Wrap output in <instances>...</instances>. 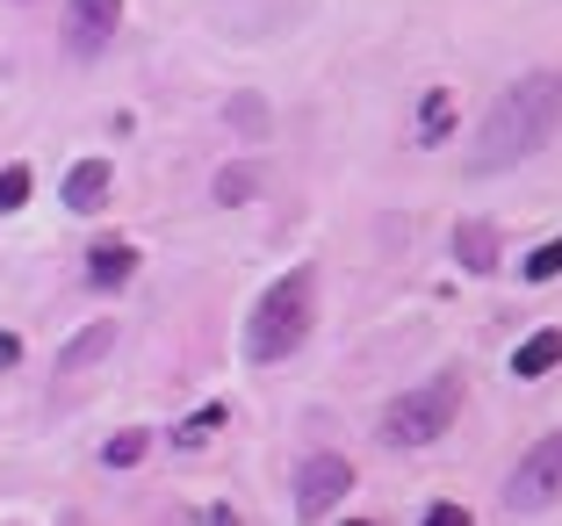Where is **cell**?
Here are the masks:
<instances>
[{"label": "cell", "mask_w": 562, "mask_h": 526, "mask_svg": "<svg viewBox=\"0 0 562 526\" xmlns=\"http://www.w3.org/2000/svg\"><path fill=\"white\" fill-rule=\"evenodd\" d=\"M555 123H562V72H527V80H513L491 109H483L476 145H469V174L491 181V174L527 166L533 152L555 137Z\"/></svg>", "instance_id": "obj_1"}, {"label": "cell", "mask_w": 562, "mask_h": 526, "mask_svg": "<svg viewBox=\"0 0 562 526\" xmlns=\"http://www.w3.org/2000/svg\"><path fill=\"white\" fill-rule=\"evenodd\" d=\"M317 325V267H289V275L252 303V325H246V361H289Z\"/></svg>", "instance_id": "obj_2"}, {"label": "cell", "mask_w": 562, "mask_h": 526, "mask_svg": "<svg viewBox=\"0 0 562 526\" xmlns=\"http://www.w3.org/2000/svg\"><path fill=\"white\" fill-rule=\"evenodd\" d=\"M462 412V376H432L418 390L390 396V412H382V440L390 447H432Z\"/></svg>", "instance_id": "obj_3"}, {"label": "cell", "mask_w": 562, "mask_h": 526, "mask_svg": "<svg viewBox=\"0 0 562 526\" xmlns=\"http://www.w3.org/2000/svg\"><path fill=\"white\" fill-rule=\"evenodd\" d=\"M505 505H513V512L562 505V433H541V440L527 447V461H519L513 483H505Z\"/></svg>", "instance_id": "obj_4"}, {"label": "cell", "mask_w": 562, "mask_h": 526, "mask_svg": "<svg viewBox=\"0 0 562 526\" xmlns=\"http://www.w3.org/2000/svg\"><path fill=\"white\" fill-rule=\"evenodd\" d=\"M347 491H353V461L347 455H311L296 469V519H325Z\"/></svg>", "instance_id": "obj_5"}, {"label": "cell", "mask_w": 562, "mask_h": 526, "mask_svg": "<svg viewBox=\"0 0 562 526\" xmlns=\"http://www.w3.org/2000/svg\"><path fill=\"white\" fill-rule=\"evenodd\" d=\"M116 22H123V0H72V15H66L72 51H101L116 36Z\"/></svg>", "instance_id": "obj_6"}, {"label": "cell", "mask_w": 562, "mask_h": 526, "mask_svg": "<svg viewBox=\"0 0 562 526\" xmlns=\"http://www.w3.org/2000/svg\"><path fill=\"white\" fill-rule=\"evenodd\" d=\"M131 275H137V246L131 238H101V246L87 253V281H94V289H123Z\"/></svg>", "instance_id": "obj_7"}, {"label": "cell", "mask_w": 562, "mask_h": 526, "mask_svg": "<svg viewBox=\"0 0 562 526\" xmlns=\"http://www.w3.org/2000/svg\"><path fill=\"white\" fill-rule=\"evenodd\" d=\"M454 260H462L469 275H497V231L483 224V216H462V224H454Z\"/></svg>", "instance_id": "obj_8"}, {"label": "cell", "mask_w": 562, "mask_h": 526, "mask_svg": "<svg viewBox=\"0 0 562 526\" xmlns=\"http://www.w3.org/2000/svg\"><path fill=\"white\" fill-rule=\"evenodd\" d=\"M109 181H116V174H109V159H80V166L66 174V210L94 216V210H101V195H109Z\"/></svg>", "instance_id": "obj_9"}, {"label": "cell", "mask_w": 562, "mask_h": 526, "mask_svg": "<svg viewBox=\"0 0 562 526\" xmlns=\"http://www.w3.org/2000/svg\"><path fill=\"white\" fill-rule=\"evenodd\" d=\"M555 361H562V325H541L533 339H519V354H513V376H519V382H533V376H548Z\"/></svg>", "instance_id": "obj_10"}, {"label": "cell", "mask_w": 562, "mask_h": 526, "mask_svg": "<svg viewBox=\"0 0 562 526\" xmlns=\"http://www.w3.org/2000/svg\"><path fill=\"white\" fill-rule=\"evenodd\" d=\"M109 346H116V325H109V317H101V325H87L80 339H72L66 354H58V368H66V376H80V368H94L101 354H109Z\"/></svg>", "instance_id": "obj_11"}, {"label": "cell", "mask_w": 562, "mask_h": 526, "mask_svg": "<svg viewBox=\"0 0 562 526\" xmlns=\"http://www.w3.org/2000/svg\"><path fill=\"white\" fill-rule=\"evenodd\" d=\"M447 131H454V94H447V87H426V101H418V145H440Z\"/></svg>", "instance_id": "obj_12"}, {"label": "cell", "mask_w": 562, "mask_h": 526, "mask_svg": "<svg viewBox=\"0 0 562 526\" xmlns=\"http://www.w3.org/2000/svg\"><path fill=\"white\" fill-rule=\"evenodd\" d=\"M246 195H260V166L238 159V166H224V174H216V202H246Z\"/></svg>", "instance_id": "obj_13"}, {"label": "cell", "mask_w": 562, "mask_h": 526, "mask_svg": "<svg viewBox=\"0 0 562 526\" xmlns=\"http://www.w3.org/2000/svg\"><path fill=\"white\" fill-rule=\"evenodd\" d=\"M145 447H151V433L131 426V433H116V440L101 447V461H109V469H137V461H145Z\"/></svg>", "instance_id": "obj_14"}, {"label": "cell", "mask_w": 562, "mask_h": 526, "mask_svg": "<svg viewBox=\"0 0 562 526\" xmlns=\"http://www.w3.org/2000/svg\"><path fill=\"white\" fill-rule=\"evenodd\" d=\"M224 418H232V412H224V404H202V412L188 418V426L173 433V440H181V447H202V440H210V433H224Z\"/></svg>", "instance_id": "obj_15"}, {"label": "cell", "mask_w": 562, "mask_h": 526, "mask_svg": "<svg viewBox=\"0 0 562 526\" xmlns=\"http://www.w3.org/2000/svg\"><path fill=\"white\" fill-rule=\"evenodd\" d=\"M519 275H527V281H555V275H562V238H548V246H533V260L519 267Z\"/></svg>", "instance_id": "obj_16"}, {"label": "cell", "mask_w": 562, "mask_h": 526, "mask_svg": "<svg viewBox=\"0 0 562 526\" xmlns=\"http://www.w3.org/2000/svg\"><path fill=\"white\" fill-rule=\"evenodd\" d=\"M30 202V166H0V210H22Z\"/></svg>", "instance_id": "obj_17"}, {"label": "cell", "mask_w": 562, "mask_h": 526, "mask_svg": "<svg viewBox=\"0 0 562 526\" xmlns=\"http://www.w3.org/2000/svg\"><path fill=\"white\" fill-rule=\"evenodd\" d=\"M232 123H238V131H260V123H267V109H260L252 94H238V101H232Z\"/></svg>", "instance_id": "obj_18"}, {"label": "cell", "mask_w": 562, "mask_h": 526, "mask_svg": "<svg viewBox=\"0 0 562 526\" xmlns=\"http://www.w3.org/2000/svg\"><path fill=\"white\" fill-rule=\"evenodd\" d=\"M426 526H476V519H469L462 505H432V512H426Z\"/></svg>", "instance_id": "obj_19"}, {"label": "cell", "mask_w": 562, "mask_h": 526, "mask_svg": "<svg viewBox=\"0 0 562 526\" xmlns=\"http://www.w3.org/2000/svg\"><path fill=\"white\" fill-rule=\"evenodd\" d=\"M22 361V339H15V332H0V368H15Z\"/></svg>", "instance_id": "obj_20"}, {"label": "cell", "mask_w": 562, "mask_h": 526, "mask_svg": "<svg viewBox=\"0 0 562 526\" xmlns=\"http://www.w3.org/2000/svg\"><path fill=\"white\" fill-rule=\"evenodd\" d=\"M347 526H368V519H347Z\"/></svg>", "instance_id": "obj_21"}]
</instances>
